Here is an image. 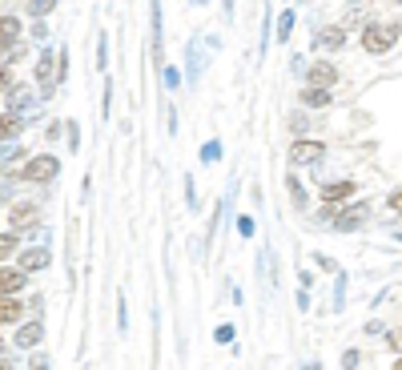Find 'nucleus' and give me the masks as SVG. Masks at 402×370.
I'll return each instance as SVG.
<instances>
[{"instance_id": "nucleus-46", "label": "nucleus", "mask_w": 402, "mask_h": 370, "mask_svg": "<svg viewBox=\"0 0 402 370\" xmlns=\"http://www.w3.org/2000/svg\"><path fill=\"white\" fill-rule=\"evenodd\" d=\"M314 266H322V270H330V273H338L342 266H338L334 257H326V254H314Z\"/></svg>"}, {"instance_id": "nucleus-1", "label": "nucleus", "mask_w": 402, "mask_h": 370, "mask_svg": "<svg viewBox=\"0 0 402 370\" xmlns=\"http://www.w3.org/2000/svg\"><path fill=\"white\" fill-rule=\"evenodd\" d=\"M399 36H402V24H394V20H370V24H362V48L370 57H386L390 48L399 45Z\"/></svg>"}, {"instance_id": "nucleus-50", "label": "nucleus", "mask_w": 402, "mask_h": 370, "mask_svg": "<svg viewBox=\"0 0 402 370\" xmlns=\"http://www.w3.org/2000/svg\"><path fill=\"white\" fill-rule=\"evenodd\" d=\"M222 13H225V20H234L238 16V0H222Z\"/></svg>"}, {"instance_id": "nucleus-9", "label": "nucleus", "mask_w": 402, "mask_h": 370, "mask_svg": "<svg viewBox=\"0 0 402 370\" xmlns=\"http://www.w3.org/2000/svg\"><path fill=\"white\" fill-rule=\"evenodd\" d=\"M354 193H358V181L354 177H330V181H322L318 197L326 201V206H346V201H354Z\"/></svg>"}, {"instance_id": "nucleus-56", "label": "nucleus", "mask_w": 402, "mask_h": 370, "mask_svg": "<svg viewBox=\"0 0 402 370\" xmlns=\"http://www.w3.org/2000/svg\"><path fill=\"white\" fill-rule=\"evenodd\" d=\"M302 370H322V362L318 358H310V362H302Z\"/></svg>"}, {"instance_id": "nucleus-54", "label": "nucleus", "mask_w": 402, "mask_h": 370, "mask_svg": "<svg viewBox=\"0 0 402 370\" xmlns=\"http://www.w3.org/2000/svg\"><path fill=\"white\" fill-rule=\"evenodd\" d=\"M386 298H390V290H378V294H374V302H370V310H378V306H382Z\"/></svg>"}, {"instance_id": "nucleus-20", "label": "nucleus", "mask_w": 402, "mask_h": 370, "mask_svg": "<svg viewBox=\"0 0 402 370\" xmlns=\"http://www.w3.org/2000/svg\"><path fill=\"white\" fill-rule=\"evenodd\" d=\"M24 117H16V113H0V145H13L20 133H24Z\"/></svg>"}, {"instance_id": "nucleus-31", "label": "nucleus", "mask_w": 402, "mask_h": 370, "mask_svg": "<svg viewBox=\"0 0 402 370\" xmlns=\"http://www.w3.org/2000/svg\"><path fill=\"white\" fill-rule=\"evenodd\" d=\"M234 338H238V326H234V322H222V326L213 330V342H217V346H234Z\"/></svg>"}, {"instance_id": "nucleus-42", "label": "nucleus", "mask_w": 402, "mask_h": 370, "mask_svg": "<svg viewBox=\"0 0 402 370\" xmlns=\"http://www.w3.org/2000/svg\"><path fill=\"white\" fill-rule=\"evenodd\" d=\"M29 370H52V358H48L45 350H32V358H29Z\"/></svg>"}, {"instance_id": "nucleus-12", "label": "nucleus", "mask_w": 402, "mask_h": 370, "mask_svg": "<svg viewBox=\"0 0 402 370\" xmlns=\"http://www.w3.org/2000/svg\"><path fill=\"white\" fill-rule=\"evenodd\" d=\"M16 266L29 273H41V270H48L52 266V246H24L20 254H16Z\"/></svg>"}, {"instance_id": "nucleus-3", "label": "nucleus", "mask_w": 402, "mask_h": 370, "mask_svg": "<svg viewBox=\"0 0 402 370\" xmlns=\"http://www.w3.org/2000/svg\"><path fill=\"white\" fill-rule=\"evenodd\" d=\"M370 197H354V201H346V206H338L334 222H330V229L334 234H358L362 225H370Z\"/></svg>"}, {"instance_id": "nucleus-45", "label": "nucleus", "mask_w": 402, "mask_h": 370, "mask_svg": "<svg viewBox=\"0 0 402 370\" xmlns=\"http://www.w3.org/2000/svg\"><path fill=\"white\" fill-rule=\"evenodd\" d=\"M13 85H16V73H13V69H4V64H0V97L8 93Z\"/></svg>"}, {"instance_id": "nucleus-18", "label": "nucleus", "mask_w": 402, "mask_h": 370, "mask_svg": "<svg viewBox=\"0 0 402 370\" xmlns=\"http://www.w3.org/2000/svg\"><path fill=\"white\" fill-rule=\"evenodd\" d=\"M286 193H289V201H294V209H298V213H306V209H310V201H314V197H310V190L302 185L298 169H289V173H286Z\"/></svg>"}, {"instance_id": "nucleus-34", "label": "nucleus", "mask_w": 402, "mask_h": 370, "mask_svg": "<svg viewBox=\"0 0 402 370\" xmlns=\"http://www.w3.org/2000/svg\"><path fill=\"white\" fill-rule=\"evenodd\" d=\"M52 8H57V0H29V16H36V20H45Z\"/></svg>"}, {"instance_id": "nucleus-10", "label": "nucleus", "mask_w": 402, "mask_h": 370, "mask_svg": "<svg viewBox=\"0 0 402 370\" xmlns=\"http://www.w3.org/2000/svg\"><path fill=\"white\" fill-rule=\"evenodd\" d=\"M149 57L157 64V73L165 69V36H161V0H149Z\"/></svg>"}, {"instance_id": "nucleus-36", "label": "nucleus", "mask_w": 402, "mask_h": 370, "mask_svg": "<svg viewBox=\"0 0 402 370\" xmlns=\"http://www.w3.org/2000/svg\"><path fill=\"white\" fill-rule=\"evenodd\" d=\"M386 350L394 354V358L402 354V326H390V330H386Z\"/></svg>"}, {"instance_id": "nucleus-27", "label": "nucleus", "mask_w": 402, "mask_h": 370, "mask_svg": "<svg viewBox=\"0 0 402 370\" xmlns=\"http://www.w3.org/2000/svg\"><path fill=\"white\" fill-rule=\"evenodd\" d=\"M181 190H185V209L197 213V209H201V197H197V181H193V173L181 177Z\"/></svg>"}, {"instance_id": "nucleus-24", "label": "nucleus", "mask_w": 402, "mask_h": 370, "mask_svg": "<svg viewBox=\"0 0 402 370\" xmlns=\"http://www.w3.org/2000/svg\"><path fill=\"white\" fill-rule=\"evenodd\" d=\"M294 24H298V13H294V8H282V13H278V45H289Z\"/></svg>"}, {"instance_id": "nucleus-7", "label": "nucleus", "mask_w": 402, "mask_h": 370, "mask_svg": "<svg viewBox=\"0 0 402 370\" xmlns=\"http://www.w3.org/2000/svg\"><path fill=\"white\" fill-rule=\"evenodd\" d=\"M8 113H16V117H24V121H29L32 113L41 109V93H32L29 85H24V80H16L13 89H8Z\"/></svg>"}, {"instance_id": "nucleus-52", "label": "nucleus", "mask_w": 402, "mask_h": 370, "mask_svg": "<svg viewBox=\"0 0 402 370\" xmlns=\"http://www.w3.org/2000/svg\"><path fill=\"white\" fill-rule=\"evenodd\" d=\"M32 36H36V41H45V36H48V24H45V20H36V24H32Z\"/></svg>"}, {"instance_id": "nucleus-49", "label": "nucleus", "mask_w": 402, "mask_h": 370, "mask_svg": "<svg viewBox=\"0 0 402 370\" xmlns=\"http://www.w3.org/2000/svg\"><path fill=\"white\" fill-rule=\"evenodd\" d=\"M24 306L32 310V318H41V310H45V298H41V294H32V298H29Z\"/></svg>"}, {"instance_id": "nucleus-53", "label": "nucleus", "mask_w": 402, "mask_h": 370, "mask_svg": "<svg viewBox=\"0 0 402 370\" xmlns=\"http://www.w3.org/2000/svg\"><path fill=\"white\" fill-rule=\"evenodd\" d=\"M8 197H13V181H0V206H4Z\"/></svg>"}, {"instance_id": "nucleus-55", "label": "nucleus", "mask_w": 402, "mask_h": 370, "mask_svg": "<svg viewBox=\"0 0 402 370\" xmlns=\"http://www.w3.org/2000/svg\"><path fill=\"white\" fill-rule=\"evenodd\" d=\"M0 370H16V362H13V358H8L4 350H0Z\"/></svg>"}, {"instance_id": "nucleus-26", "label": "nucleus", "mask_w": 402, "mask_h": 370, "mask_svg": "<svg viewBox=\"0 0 402 370\" xmlns=\"http://www.w3.org/2000/svg\"><path fill=\"white\" fill-rule=\"evenodd\" d=\"M24 57H29V48H24V41H16V45L0 48V64H4V69H13V64H20Z\"/></svg>"}, {"instance_id": "nucleus-33", "label": "nucleus", "mask_w": 402, "mask_h": 370, "mask_svg": "<svg viewBox=\"0 0 402 370\" xmlns=\"http://www.w3.org/2000/svg\"><path fill=\"white\" fill-rule=\"evenodd\" d=\"M386 330H390V326H386V322H378V318L362 322V338H386Z\"/></svg>"}, {"instance_id": "nucleus-61", "label": "nucleus", "mask_w": 402, "mask_h": 370, "mask_svg": "<svg viewBox=\"0 0 402 370\" xmlns=\"http://www.w3.org/2000/svg\"><path fill=\"white\" fill-rule=\"evenodd\" d=\"M298 4H310V0H298Z\"/></svg>"}, {"instance_id": "nucleus-48", "label": "nucleus", "mask_w": 402, "mask_h": 370, "mask_svg": "<svg viewBox=\"0 0 402 370\" xmlns=\"http://www.w3.org/2000/svg\"><path fill=\"white\" fill-rule=\"evenodd\" d=\"M294 302H298V310H302V314H310V290H302V286H298Z\"/></svg>"}, {"instance_id": "nucleus-13", "label": "nucleus", "mask_w": 402, "mask_h": 370, "mask_svg": "<svg viewBox=\"0 0 402 370\" xmlns=\"http://www.w3.org/2000/svg\"><path fill=\"white\" fill-rule=\"evenodd\" d=\"M306 85H314V89H334L338 85V64L318 57V61L306 64Z\"/></svg>"}, {"instance_id": "nucleus-39", "label": "nucleus", "mask_w": 402, "mask_h": 370, "mask_svg": "<svg viewBox=\"0 0 402 370\" xmlns=\"http://www.w3.org/2000/svg\"><path fill=\"white\" fill-rule=\"evenodd\" d=\"M306 129H310V117H306V113H294V117H289V133H294V137H306Z\"/></svg>"}, {"instance_id": "nucleus-43", "label": "nucleus", "mask_w": 402, "mask_h": 370, "mask_svg": "<svg viewBox=\"0 0 402 370\" xmlns=\"http://www.w3.org/2000/svg\"><path fill=\"white\" fill-rule=\"evenodd\" d=\"M358 362H362V350H358V346H350V350L342 354V370H358Z\"/></svg>"}, {"instance_id": "nucleus-38", "label": "nucleus", "mask_w": 402, "mask_h": 370, "mask_svg": "<svg viewBox=\"0 0 402 370\" xmlns=\"http://www.w3.org/2000/svg\"><path fill=\"white\" fill-rule=\"evenodd\" d=\"M64 137H69V149L80 153V125H77V121H64Z\"/></svg>"}, {"instance_id": "nucleus-19", "label": "nucleus", "mask_w": 402, "mask_h": 370, "mask_svg": "<svg viewBox=\"0 0 402 370\" xmlns=\"http://www.w3.org/2000/svg\"><path fill=\"white\" fill-rule=\"evenodd\" d=\"M298 101H302V109H330V105H334V89H314V85H302Z\"/></svg>"}, {"instance_id": "nucleus-4", "label": "nucleus", "mask_w": 402, "mask_h": 370, "mask_svg": "<svg viewBox=\"0 0 402 370\" xmlns=\"http://www.w3.org/2000/svg\"><path fill=\"white\" fill-rule=\"evenodd\" d=\"M289 169H302V165H322L326 161V145L318 137H294L289 141Z\"/></svg>"}, {"instance_id": "nucleus-8", "label": "nucleus", "mask_w": 402, "mask_h": 370, "mask_svg": "<svg viewBox=\"0 0 402 370\" xmlns=\"http://www.w3.org/2000/svg\"><path fill=\"white\" fill-rule=\"evenodd\" d=\"M36 225H41V206H36V201H13V206H8V229L29 234Z\"/></svg>"}, {"instance_id": "nucleus-22", "label": "nucleus", "mask_w": 402, "mask_h": 370, "mask_svg": "<svg viewBox=\"0 0 402 370\" xmlns=\"http://www.w3.org/2000/svg\"><path fill=\"white\" fill-rule=\"evenodd\" d=\"M346 290H350V273H346V270H338V273H334V290H330L334 314H342V310H346Z\"/></svg>"}, {"instance_id": "nucleus-35", "label": "nucleus", "mask_w": 402, "mask_h": 370, "mask_svg": "<svg viewBox=\"0 0 402 370\" xmlns=\"http://www.w3.org/2000/svg\"><path fill=\"white\" fill-rule=\"evenodd\" d=\"M117 330L129 334V302H125V294H117Z\"/></svg>"}, {"instance_id": "nucleus-58", "label": "nucleus", "mask_w": 402, "mask_h": 370, "mask_svg": "<svg viewBox=\"0 0 402 370\" xmlns=\"http://www.w3.org/2000/svg\"><path fill=\"white\" fill-rule=\"evenodd\" d=\"M390 370H402V354H399V358H394V362H390Z\"/></svg>"}, {"instance_id": "nucleus-28", "label": "nucleus", "mask_w": 402, "mask_h": 370, "mask_svg": "<svg viewBox=\"0 0 402 370\" xmlns=\"http://www.w3.org/2000/svg\"><path fill=\"white\" fill-rule=\"evenodd\" d=\"M181 80H185V73H181L177 64H165V69H161V85H165V93H177V89H181Z\"/></svg>"}, {"instance_id": "nucleus-44", "label": "nucleus", "mask_w": 402, "mask_h": 370, "mask_svg": "<svg viewBox=\"0 0 402 370\" xmlns=\"http://www.w3.org/2000/svg\"><path fill=\"white\" fill-rule=\"evenodd\" d=\"M314 282H318V278H314V270H310V266L302 262V266H298V286H302V290H310Z\"/></svg>"}, {"instance_id": "nucleus-5", "label": "nucleus", "mask_w": 402, "mask_h": 370, "mask_svg": "<svg viewBox=\"0 0 402 370\" xmlns=\"http://www.w3.org/2000/svg\"><path fill=\"white\" fill-rule=\"evenodd\" d=\"M36 93L41 101L57 93V48H41V57H36Z\"/></svg>"}, {"instance_id": "nucleus-32", "label": "nucleus", "mask_w": 402, "mask_h": 370, "mask_svg": "<svg viewBox=\"0 0 402 370\" xmlns=\"http://www.w3.org/2000/svg\"><path fill=\"white\" fill-rule=\"evenodd\" d=\"M96 69H101V73L109 69V36H105V32H96Z\"/></svg>"}, {"instance_id": "nucleus-14", "label": "nucleus", "mask_w": 402, "mask_h": 370, "mask_svg": "<svg viewBox=\"0 0 402 370\" xmlns=\"http://www.w3.org/2000/svg\"><path fill=\"white\" fill-rule=\"evenodd\" d=\"M16 350H41V342H45V318H29L16 326Z\"/></svg>"}, {"instance_id": "nucleus-40", "label": "nucleus", "mask_w": 402, "mask_h": 370, "mask_svg": "<svg viewBox=\"0 0 402 370\" xmlns=\"http://www.w3.org/2000/svg\"><path fill=\"white\" fill-rule=\"evenodd\" d=\"M165 129H169V137H177V129H181V117H177V105H165Z\"/></svg>"}, {"instance_id": "nucleus-59", "label": "nucleus", "mask_w": 402, "mask_h": 370, "mask_svg": "<svg viewBox=\"0 0 402 370\" xmlns=\"http://www.w3.org/2000/svg\"><path fill=\"white\" fill-rule=\"evenodd\" d=\"M394 241H402V229H394Z\"/></svg>"}, {"instance_id": "nucleus-30", "label": "nucleus", "mask_w": 402, "mask_h": 370, "mask_svg": "<svg viewBox=\"0 0 402 370\" xmlns=\"http://www.w3.org/2000/svg\"><path fill=\"white\" fill-rule=\"evenodd\" d=\"M222 153H225L222 141H217V137H209V141L201 145V153H197V157L206 161V165H217V161H222Z\"/></svg>"}, {"instance_id": "nucleus-21", "label": "nucleus", "mask_w": 402, "mask_h": 370, "mask_svg": "<svg viewBox=\"0 0 402 370\" xmlns=\"http://www.w3.org/2000/svg\"><path fill=\"white\" fill-rule=\"evenodd\" d=\"M20 41V16L16 13H4L0 16V48H8Z\"/></svg>"}, {"instance_id": "nucleus-47", "label": "nucleus", "mask_w": 402, "mask_h": 370, "mask_svg": "<svg viewBox=\"0 0 402 370\" xmlns=\"http://www.w3.org/2000/svg\"><path fill=\"white\" fill-rule=\"evenodd\" d=\"M64 133V121H48V129H45V137H48V145L57 141V137H61Z\"/></svg>"}, {"instance_id": "nucleus-57", "label": "nucleus", "mask_w": 402, "mask_h": 370, "mask_svg": "<svg viewBox=\"0 0 402 370\" xmlns=\"http://www.w3.org/2000/svg\"><path fill=\"white\" fill-rule=\"evenodd\" d=\"M193 8H209V0H189Z\"/></svg>"}, {"instance_id": "nucleus-23", "label": "nucleus", "mask_w": 402, "mask_h": 370, "mask_svg": "<svg viewBox=\"0 0 402 370\" xmlns=\"http://www.w3.org/2000/svg\"><path fill=\"white\" fill-rule=\"evenodd\" d=\"M20 250H24V246H20V234H16V229H4V234H0V262H16Z\"/></svg>"}, {"instance_id": "nucleus-37", "label": "nucleus", "mask_w": 402, "mask_h": 370, "mask_svg": "<svg viewBox=\"0 0 402 370\" xmlns=\"http://www.w3.org/2000/svg\"><path fill=\"white\" fill-rule=\"evenodd\" d=\"M101 117H113V77H105V93H101Z\"/></svg>"}, {"instance_id": "nucleus-6", "label": "nucleus", "mask_w": 402, "mask_h": 370, "mask_svg": "<svg viewBox=\"0 0 402 370\" xmlns=\"http://www.w3.org/2000/svg\"><path fill=\"white\" fill-rule=\"evenodd\" d=\"M238 177H234V181H229V190L222 193V201H217V206H213V213H209V225H206V246L209 250H213V241H217V229H222V222L225 218H229V209H234V201H238Z\"/></svg>"}, {"instance_id": "nucleus-16", "label": "nucleus", "mask_w": 402, "mask_h": 370, "mask_svg": "<svg viewBox=\"0 0 402 370\" xmlns=\"http://www.w3.org/2000/svg\"><path fill=\"white\" fill-rule=\"evenodd\" d=\"M29 306L20 302V294H0V326H20Z\"/></svg>"}, {"instance_id": "nucleus-29", "label": "nucleus", "mask_w": 402, "mask_h": 370, "mask_svg": "<svg viewBox=\"0 0 402 370\" xmlns=\"http://www.w3.org/2000/svg\"><path fill=\"white\" fill-rule=\"evenodd\" d=\"M234 229H238V238H241V241H250V238L257 234L254 213H238V218H234Z\"/></svg>"}, {"instance_id": "nucleus-11", "label": "nucleus", "mask_w": 402, "mask_h": 370, "mask_svg": "<svg viewBox=\"0 0 402 370\" xmlns=\"http://www.w3.org/2000/svg\"><path fill=\"white\" fill-rule=\"evenodd\" d=\"M346 41H350V29H346V24H322V29L314 32V48H318L322 57L346 48Z\"/></svg>"}, {"instance_id": "nucleus-17", "label": "nucleus", "mask_w": 402, "mask_h": 370, "mask_svg": "<svg viewBox=\"0 0 402 370\" xmlns=\"http://www.w3.org/2000/svg\"><path fill=\"white\" fill-rule=\"evenodd\" d=\"M201 69H206V48H201V36H193L185 45V77L201 80Z\"/></svg>"}, {"instance_id": "nucleus-15", "label": "nucleus", "mask_w": 402, "mask_h": 370, "mask_svg": "<svg viewBox=\"0 0 402 370\" xmlns=\"http://www.w3.org/2000/svg\"><path fill=\"white\" fill-rule=\"evenodd\" d=\"M29 282V273L20 270L16 262H0V294H20Z\"/></svg>"}, {"instance_id": "nucleus-60", "label": "nucleus", "mask_w": 402, "mask_h": 370, "mask_svg": "<svg viewBox=\"0 0 402 370\" xmlns=\"http://www.w3.org/2000/svg\"><path fill=\"white\" fill-rule=\"evenodd\" d=\"M0 350H4V338H0Z\"/></svg>"}, {"instance_id": "nucleus-25", "label": "nucleus", "mask_w": 402, "mask_h": 370, "mask_svg": "<svg viewBox=\"0 0 402 370\" xmlns=\"http://www.w3.org/2000/svg\"><path fill=\"white\" fill-rule=\"evenodd\" d=\"M270 29H273V4H266V16H261V36H257V61H266V52H270Z\"/></svg>"}, {"instance_id": "nucleus-2", "label": "nucleus", "mask_w": 402, "mask_h": 370, "mask_svg": "<svg viewBox=\"0 0 402 370\" xmlns=\"http://www.w3.org/2000/svg\"><path fill=\"white\" fill-rule=\"evenodd\" d=\"M61 177V157L57 153H32L20 169H16V181H29V185H48Z\"/></svg>"}, {"instance_id": "nucleus-51", "label": "nucleus", "mask_w": 402, "mask_h": 370, "mask_svg": "<svg viewBox=\"0 0 402 370\" xmlns=\"http://www.w3.org/2000/svg\"><path fill=\"white\" fill-rule=\"evenodd\" d=\"M289 73H294V77H306V61H302V57H294V61H289Z\"/></svg>"}, {"instance_id": "nucleus-41", "label": "nucleus", "mask_w": 402, "mask_h": 370, "mask_svg": "<svg viewBox=\"0 0 402 370\" xmlns=\"http://www.w3.org/2000/svg\"><path fill=\"white\" fill-rule=\"evenodd\" d=\"M386 209H390L394 218H402V185H399V190H390V193H386Z\"/></svg>"}]
</instances>
